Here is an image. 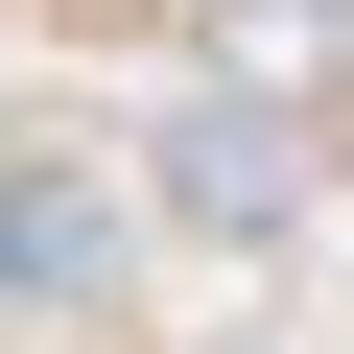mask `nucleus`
Here are the masks:
<instances>
[{
  "label": "nucleus",
  "mask_w": 354,
  "mask_h": 354,
  "mask_svg": "<svg viewBox=\"0 0 354 354\" xmlns=\"http://www.w3.org/2000/svg\"><path fill=\"white\" fill-rule=\"evenodd\" d=\"M165 213H189V236H260L283 213V142L260 118H165Z\"/></svg>",
  "instance_id": "obj_1"
},
{
  "label": "nucleus",
  "mask_w": 354,
  "mask_h": 354,
  "mask_svg": "<svg viewBox=\"0 0 354 354\" xmlns=\"http://www.w3.org/2000/svg\"><path fill=\"white\" fill-rule=\"evenodd\" d=\"M118 260V213L95 189H48V165H24V189H0V283H95Z\"/></svg>",
  "instance_id": "obj_2"
}]
</instances>
